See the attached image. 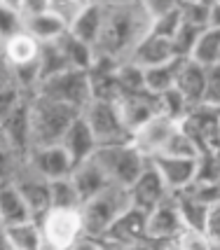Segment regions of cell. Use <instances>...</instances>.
<instances>
[{
  "label": "cell",
  "instance_id": "1",
  "mask_svg": "<svg viewBox=\"0 0 220 250\" xmlns=\"http://www.w3.org/2000/svg\"><path fill=\"white\" fill-rule=\"evenodd\" d=\"M148 14L143 2H120V5H103V26L94 52L101 56H110L115 61H124L132 54L136 42L148 33Z\"/></svg>",
  "mask_w": 220,
  "mask_h": 250
},
{
  "label": "cell",
  "instance_id": "2",
  "mask_svg": "<svg viewBox=\"0 0 220 250\" xmlns=\"http://www.w3.org/2000/svg\"><path fill=\"white\" fill-rule=\"evenodd\" d=\"M77 110L61 105L56 101L43 96L28 98V129H31V150L44 145H59L70 122L75 120Z\"/></svg>",
  "mask_w": 220,
  "mask_h": 250
},
{
  "label": "cell",
  "instance_id": "3",
  "mask_svg": "<svg viewBox=\"0 0 220 250\" xmlns=\"http://www.w3.org/2000/svg\"><path fill=\"white\" fill-rule=\"evenodd\" d=\"M132 206L129 192L122 187L108 185L101 194L91 196L80 206V218H82V229L87 239H103L115 220L120 218L127 208Z\"/></svg>",
  "mask_w": 220,
  "mask_h": 250
},
{
  "label": "cell",
  "instance_id": "4",
  "mask_svg": "<svg viewBox=\"0 0 220 250\" xmlns=\"http://www.w3.org/2000/svg\"><path fill=\"white\" fill-rule=\"evenodd\" d=\"M110 185L129 189L138 180V175L148 168V159L132 145V141L117 145H103L91 157Z\"/></svg>",
  "mask_w": 220,
  "mask_h": 250
},
{
  "label": "cell",
  "instance_id": "5",
  "mask_svg": "<svg viewBox=\"0 0 220 250\" xmlns=\"http://www.w3.org/2000/svg\"><path fill=\"white\" fill-rule=\"evenodd\" d=\"M35 96L56 101L61 105H68L73 110H80L91 101V87H89V75L85 70H64L54 77H47L35 89Z\"/></svg>",
  "mask_w": 220,
  "mask_h": 250
},
{
  "label": "cell",
  "instance_id": "6",
  "mask_svg": "<svg viewBox=\"0 0 220 250\" xmlns=\"http://www.w3.org/2000/svg\"><path fill=\"white\" fill-rule=\"evenodd\" d=\"M80 117L85 120L89 131L94 133L99 147L132 141V136H129V131L124 129V124H122L120 115H117V108H115L112 101L91 98L87 105L80 110Z\"/></svg>",
  "mask_w": 220,
  "mask_h": 250
},
{
  "label": "cell",
  "instance_id": "7",
  "mask_svg": "<svg viewBox=\"0 0 220 250\" xmlns=\"http://www.w3.org/2000/svg\"><path fill=\"white\" fill-rule=\"evenodd\" d=\"M43 234V250H70L85 239L80 210H47L38 220Z\"/></svg>",
  "mask_w": 220,
  "mask_h": 250
},
{
  "label": "cell",
  "instance_id": "8",
  "mask_svg": "<svg viewBox=\"0 0 220 250\" xmlns=\"http://www.w3.org/2000/svg\"><path fill=\"white\" fill-rule=\"evenodd\" d=\"M157 175L162 178L164 187L169 194H180L195 185L199 168V159H190V157H171V154H157L150 159Z\"/></svg>",
  "mask_w": 220,
  "mask_h": 250
},
{
  "label": "cell",
  "instance_id": "9",
  "mask_svg": "<svg viewBox=\"0 0 220 250\" xmlns=\"http://www.w3.org/2000/svg\"><path fill=\"white\" fill-rule=\"evenodd\" d=\"M23 166L35 175H40L43 180H59L68 178L73 173V162L66 154L61 145H44V147H33L28 157L23 159Z\"/></svg>",
  "mask_w": 220,
  "mask_h": 250
},
{
  "label": "cell",
  "instance_id": "10",
  "mask_svg": "<svg viewBox=\"0 0 220 250\" xmlns=\"http://www.w3.org/2000/svg\"><path fill=\"white\" fill-rule=\"evenodd\" d=\"M117 115H120L124 129L129 131L132 136L136 129H141L143 124H148L150 120H154L159 115L157 108V96L148 94V91H138V94H120L112 101Z\"/></svg>",
  "mask_w": 220,
  "mask_h": 250
},
{
  "label": "cell",
  "instance_id": "11",
  "mask_svg": "<svg viewBox=\"0 0 220 250\" xmlns=\"http://www.w3.org/2000/svg\"><path fill=\"white\" fill-rule=\"evenodd\" d=\"M176 126H178V122L157 115L154 120H150L148 124H143L141 129L133 131L132 133V145L143 154L148 162H150L153 157L162 154V150L166 147L169 138L174 136Z\"/></svg>",
  "mask_w": 220,
  "mask_h": 250
},
{
  "label": "cell",
  "instance_id": "12",
  "mask_svg": "<svg viewBox=\"0 0 220 250\" xmlns=\"http://www.w3.org/2000/svg\"><path fill=\"white\" fill-rule=\"evenodd\" d=\"M180 231H183V222H180L174 196H169L166 201H162L145 215V239L159 241V243H174V239Z\"/></svg>",
  "mask_w": 220,
  "mask_h": 250
},
{
  "label": "cell",
  "instance_id": "13",
  "mask_svg": "<svg viewBox=\"0 0 220 250\" xmlns=\"http://www.w3.org/2000/svg\"><path fill=\"white\" fill-rule=\"evenodd\" d=\"M127 192H129L132 206L138 208V210H143V213H150L153 208H157L162 201H166V199L171 196L169 189L164 187V183H162V178H159L157 171L150 166V162H148V168L138 175V180H136Z\"/></svg>",
  "mask_w": 220,
  "mask_h": 250
},
{
  "label": "cell",
  "instance_id": "14",
  "mask_svg": "<svg viewBox=\"0 0 220 250\" xmlns=\"http://www.w3.org/2000/svg\"><path fill=\"white\" fill-rule=\"evenodd\" d=\"M12 183L22 192L23 201H26V206L31 208L35 220H40L49 210V183L47 180H43L40 175H35L33 171H28L22 164L19 173H17V178Z\"/></svg>",
  "mask_w": 220,
  "mask_h": 250
},
{
  "label": "cell",
  "instance_id": "15",
  "mask_svg": "<svg viewBox=\"0 0 220 250\" xmlns=\"http://www.w3.org/2000/svg\"><path fill=\"white\" fill-rule=\"evenodd\" d=\"M59 145L66 150V154L70 157L73 166L91 159L94 152L99 150V143L94 138V133L89 131V126L85 124V120H82L80 115L70 122V126L66 129V133H64V138H61Z\"/></svg>",
  "mask_w": 220,
  "mask_h": 250
},
{
  "label": "cell",
  "instance_id": "16",
  "mask_svg": "<svg viewBox=\"0 0 220 250\" xmlns=\"http://www.w3.org/2000/svg\"><path fill=\"white\" fill-rule=\"evenodd\" d=\"M204 84H206V68L195 63L190 59H183L176 73V91L185 98L187 108H197L204 101Z\"/></svg>",
  "mask_w": 220,
  "mask_h": 250
},
{
  "label": "cell",
  "instance_id": "17",
  "mask_svg": "<svg viewBox=\"0 0 220 250\" xmlns=\"http://www.w3.org/2000/svg\"><path fill=\"white\" fill-rule=\"evenodd\" d=\"M171 59H176L174 49H171V42L164 40V38H157L153 33H145L124 61H129V63L138 65L141 70H145V68H153V65L166 63Z\"/></svg>",
  "mask_w": 220,
  "mask_h": 250
},
{
  "label": "cell",
  "instance_id": "18",
  "mask_svg": "<svg viewBox=\"0 0 220 250\" xmlns=\"http://www.w3.org/2000/svg\"><path fill=\"white\" fill-rule=\"evenodd\" d=\"M101 26H103V5L99 2H82L73 21L68 23V35H73L75 40L96 47Z\"/></svg>",
  "mask_w": 220,
  "mask_h": 250
},
{
  "label": "cell",
  "instance_id": "19",
  "mask_svg": "<svg viewBox=\"0 0 220 250\" xmlns=\"http://www.w3.org/2000/svg\"><path fill=\"white\" fill-rule=\"evenodd\" d=\"M35 220L14 183H0V227H14Z\"/></svg>",
  "mask_w": 220,
  "mask_h": 250
},
{
  "label": "cell",
  "instance_id": "20",
  "mask_svg": "<svg viewBox=\"0 0 220 250\" xmlns=\"http://www.w3.org/2000/svg\"><path fill=\"white\" fill-rule=\"evenodd\" d=\"M70 180H73V185H75V189H77V194H80V201H82V204H85V201H89L91 196L101 194V192L110 185L108 178L103 175V171L96 166V162H94V159H87V162L73 166Z\"/></svg>",
  "mask_w": 220,
  "mask_h": 250
},
{
  "label": "cell",
  "instance_id": "21",
  "mask_svg": "<svg viewBox=\"0 0 220 250\" xmlns=\"http://www.w3.org/2000/svg\"><path fill=\"white\" fill-rule=\"evenodd\" d=\"M145 215L148 213L129 206L106 231L103 239H110L115 243H136L138 239H145Z\"/></svg>",
  "mask_w": 220,
  "mask_h": 250
},
{
  "label": "cell",
  "instance_id": "22",
  "mask_svg": "<svg viewBox=\"0 0 220 250\" xmlns=\"http://www.w3.org/2000/svg\"><path fill=\"white\" fill-rule=\"evenodd\" d=\"M38 54H40V42H35L26 31L2 42L5 68H19V65L33 63V61H38Z\"/></svg>",
  "mask_w": 220,
  "mask_h": 250
},
{
  "label": "cell",
  "instance_id": "23",
  "mask_svg": "<svg viewBox=\"0 0 220 250\" xmlns=\"http://www.w3.org/2000/svg\"><path fill=\"white\" fill-rule=\"evenodd\" d=\"M183 59H171L166 63L153 65V68H145L143 70V84L145 91L153 94V96H159V94H166L176 87V73L178 65H180Z\"/></svg>",
  "mask_w": 220,
  "mask_h": 250
},
{
  "label": "cell",
  "instance_id": "24",
  "mask_svg": "<svg viewBox=\"0 0 220 250\" xmlns=\"http://www.w3.org/2000/svg\"><path fill=\"white\" fill-rule=\"evenodd\" d=\"M56 42H59V47H61L64 59H66V63H68L70 70H85V73H87L89 68H91L94 56H96L94 47L80 42V40H75V38H73V35H68V33L64 35V38H59Z\"/></svg>",
  "mask_w": 220,
  "mask_h": 250
},
{
  "label": "cell",
  "instance_id": "25",
  "mask_svg": "<svg viewBox=\"0 0 220 250\" xmlns=\"http://www.w3.org/2000/svg\"><path fill=\"white\" fill-rule=\"evenodd\" d=\"M190 61L204 65V68L220 63V28H204L199 33Z\"/></svg>",
  "mask_w": 220,
  "mask_h": 250
},
{
  "label": "cell",
  "instance_id": "26",
  "mask_svg": "<svg viewBox=\"0 0 220 250\" xmlns=\"http://www.w3.org/2000/svg\"><path fill=\"white\" fill-rule=\"evenodd\" d=\"M2 229L7 234L12 250H43V234H40L38 220H28L23 225L2 227Z\"/></svg>",
  "mask_w": 220,
  "mask_h": 250
},
{
  "label": "cell",
  "instance_id": "27",
  "mask_svg": "<svg viewBox=\"0 0 220 250\" xmlns=\"http://www.w3.org/2000/svg\"><path fill=\"white\" fill-rule=\"evenodd\" d=\"M80 206L82 201H80V194L70 175L49 180V210H80Z\"/></svg>",
  "mask_w": 220,
  "mask_h": 250
},
{
  "label": "cell",
  "instance_id": "28",
  "mask_svg": "<svg viewBox=\"0 0 220 250\" xmlns=\"http://www.w3.org/2000/svg\"><path fill=\"white\" fill-rule=\"evenodd\" d=\"M38 65H40V82L47 80V77H54L64 70H70L64 59V52L59 42H47V44H40V54H38ZM40 87V84H38Z\"/></svg>",
  "mask_w": 220,
  "mask_h": 250
},
{
  "label": "cell",
  "instance_id": "29",
  "mask_svg": "<svg viewBox=\"0 0 220 250\" xmlns=\"http://www.w3.org/2000/svg\"><path fill=\"white\" fill-rule=\"evenodd\" d=\"M23 33V17L17 2H0V42Z\"/></svg>",
  "mask_w": 220,
  "mask_h": 250
},
{
  "label": "cell",
  "instance_id": "30",
  "mask_svg": "<svg viewBox=\"0 0 220 250\" xmlns=\"http://www.w3.org/2000/svg\"><path fill=\"white\" fill-rule=\"evenodd\" d=\"M201 31H204V28H195V26H190V23L180 21L178 31L174 33V38L169 40V42H171V49H174V56H176V59H190Z\"/></svg>",
  "mask_w": 220,
  "mask_h": 250
},
{
  "label": "cell",
  "instance_id": "31",
  "mask_svg": "<svg viewBox=\"0 0 220 250\" xmlns=\"http://www.w3.org/2000/svg\"><path fill=\"white\" fill-rule=\"evenodd\" d=\"M209 7L211 2H178V14H180V21L190 23L195 28H209Z\"/></svg>",
  "mask_w": 220,
  "mask_h": 250
},
{
  "label": "cell",
  "instance_id": "32",
  "mask_svg": "<svg viewBox=\"0 0 220 250\" xmlns=\"http://www.w3.org/2000/svg\"><path fill=\"white\" fill-rule=\"evenodd\" d=\"M171 250H216V248L211 246V241L206 239L204 231H199V229H183L174 239Z\"/></svg>",
  "mask_w": 220,
  "mask_h": 250
},
{
  "label": "cell",
  "instance_id": "33",
  "mask_svg": "<svg viewBox=\"0 0 220 250\" xmlns=\"http://www.w3.org/2000/svg\"><path fill=\"white\" fill-rule=\"evenodd\" d=\"M201 105L220 110V63L206 68V84H204V101Z\"/></svg>",
  "mask_w": 220,
  "mask_h": 250
},
{
  "label": "cell",
  "instance_id": "34",
  "mask_svg": "<svg viewBox=\"0 0 220 250\" xmlns=\"http://www.w3.org/2000/svg\"><path fill=\"white\" fill-rule=\"evenodd\" d=\"M23 101H26V96H23V91L19 87H14V82L2 89L0 91V124L7 120L12 112H17L22 108Z\"/></svg>",
  "mask_w": 220,
  "mask_h": 250
},
{
  "label": "cell",
  "instance_id": "35",
  "mask_svg": "<svg viewBox=\"0 0 220 250\" xmlns=\"http://www.w3.org/2000/svg\"><path fill=\"white\" fill-rule=\"evenodd\" d=\"M23 159L17 152H12L5 143H0V183H10L17 178Z\"/></svg>",
  "mask_w": 220,
  "mask_h": 250
},
{
  "label": "cell",
  "instance_id": "36",
  "mask_svg": "<svg viewBox=\"0 0 220 250\" xmlns=\"http://www.w3.org/2000/svg\"><path fill=\"white\" fill-rule=\"evenodd\" d=\"M204 234L211 241V246L220 250V201L211 204L209 213H206V222H204Z\"/></svg>",
  "mask_w": 220,
  "mask_h": 250
},
{
  "label": "cell",
  "instance_id": "37",
  "mask_svg": "<svg viewBox=\"0 0 220 250\" xmlns=\"http://www.w3.org/2000/svg\"><path fill=\"white\" fill-rule=\"evenodd\" d=\"M70 250H103V246H101L96 239H87V236H85V239L77 241Z\"/></svg>",
  "mask_w": 220,
  "mask_h": 250
},
{
  "label": "cell",
  "instance_id": "38",
  "mask_svg": "<svg viewBox=\"0 0 220 250\" xmlns=\"http://www.w3.org/2000/svg\"><path fill=\"white\" fill-rule=\"evenodd\" d=\"M209 28H220V2H211V7H209Z\"/></svg>",
  "mask_w": 220,
  "mask_h": 250
},
{
  "label": "cell",
  "instance_id": "39",
  "mask_svg": "<svg viewBox=\"0 0 220 250\" xmlns=\"http://www.w3.org/2000/svg\"><path fill=\"white\" fill-rule=\"evenodd\" d=\"M7 84H12V77H10V70L5 68V65H0V91L7 87Z\"/></svg>",
  "mask_w": 220,
  "mask_h": 250
},
{
  "label": "cell",
  "instance_id": "40",
  "mask_svg": "<svg viewBox=\"0 0 220 250\" xmlns=\"http://www.w3.org/2000/svg\"><path fill=\"white\" fill-rule=\"evenodd\" d=\"M0 250H12L10 241H7V234H5V229L0 227Z\"/></svg>",
  "mask_w": 220,
  "mask_h": 250
},
{
  "label": "cell",
  "instance_id": "41",
  "mask_svg": "<svg viewBox=\"0 0 220 250\" xmlns=\"http://www.w3.org/2000/svg\"><path fill=\"white\" fill-rule=\"evenodd\" d=\"M218 150H220V122H218Z\"/></svg>",
  "mask_w": 220,
  "mask_h": 250
},
{
  "label": "cell",
  "instance_id": "42",
  "mask_svg": "<svg viewBox=\"0 0 220 250\" xmlns=\"http://www.w3.org/2000/svg\"><path fill=\"white\" fill-rule=\"evenodd\" d=\"M0 143H5V138H2V126H0Z\"/></svg>",
  "mask_w": 220,
  "mask_h": 250
},
{
  "label": "cell",
  "instance_id": "43",
  "mask_svg": "<svg viewBox=\"0 0 220 250\" xmlns=\"http://www.w3.org/2000/svg\"><path fill=\"white\" fill-rule=\"evenodd\" d=\"M216 159H218V166H220V150H218V152H216Z\"/></svg>",
  "mask_w": 220,
  "mask_h": 250
},
{
  "label": "cell",
  "instance_id": "44",
  "mask_svg": "<svg viewBox=\"0 0 220 250\" xmlns=\"http://www.w3.org/2000/svg\"><path fill=\"white\" fill-rule=\"evenodd\" d=\"M0 59H2V42H0Z\"/></svg>",
  "mask_w": 220,
  "mask_h": 250
},
{
  "label": "cell",
  "instance_id": "45",
  "mask_svg": "<svg viewBox=\"0 0 220 250\" xmlns=\"http://www.w3.org/2000/svg\"><path fill=\"white\" fill-rule=\"evenodd\" d=\"M0 65H5V63H2V59H0Z\"/></svg>",
  "mask_w": 220,
  "mask_h": 250
}]
</instances>
